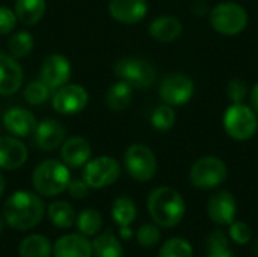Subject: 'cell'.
<instances>
[{"instance_id":"9","label":"cell","mask_w":258,"mask_h":257,"mask_svg":"<svg viewBox=\"0 0 258 257\" xmlns=\"http://www.w3.org/2000/svg\"><path fill=\"white\" fill-rule=\"evenodd\" d=\"M189 177L195 188L203 191L213 189L227 179V165L219 158L206 156L192 165Z\"/></svg>"},{"instance_id":"3","label":"cell","mask_w":258,"mask_h":257,"mask_svg":"<svg viewBox=\"0 0 258 257\" xmlns=\"http://www.w3.org/2000/svg\"><path fill=\"white\" fill-rule=\"evenodd\" d=\"M71 180L70 167L56 159L42 161L32 174L33 189L44 197H56L63 192Z\"/></svg>"},{"instance_id":"27","label":"cell","mask_w":258,"mask_h":257,"mask_svg":"<svg viewBox=\"0 0 258 257\" xmlns=\"http://www.w3.org/2000/svg\"><path fill=\"white\" fill-rule=\"evenodd\" d=\"M48 218L56 227L70 229L76 221V212L67 201H53L48 206Z\"/></svg>"},{"instance_id":"14","label":"cell","mask_w":258,"mask_h":257,"mask_svg":"<svg viewBox=\"0 0 258 257\" xmlns=\"http://www.w3.org/2000/svg\"><path fill=\"white\" fill-rule=\"evenodd\" d=\"M207 214L213 223L221 226H230L237 214L236 198L228 191H218L209 200Z\"/></svg>"},{"instance_id":"30","label":"cell","mask_w":258,"mask_h":257,"mask_svg":"<svg viewBox=\"0 0 258 257\" xmlns=\"http://www.w3.org/2000/svg\"><path fill=\"white\" fill-rule=\"evenodd\" d=\"M50 92L51 89L39 79V80H32L24 86L23 97H24V101L29 103L30 106H39L48 100Z\"/></svg>"},{"instance_id":"11","label":"cell","mask_w":258,"mask_h":257,"mask_svg":"<svg viewBox=\"0 0 258 257\" xmlns=\"http://www.w3.org/2000/svg\"><path fill=\"white\" fill-rule=\"evenodd\" d=\"M160 98L169 106H181L194 95V80L184 73L168 74L159 88Z\"/></svg>"},{"instance_id":"1","label":"cell","mask_w":258,"mask_h":257,"mask_svg":"<svg viewBox=\"0 0 258 257\" xmlns=\"http://www.w3.org/2000/svg\"><path fill=\"white\" fill-rule=\"evenodd\" d=\"M44 201L30 191L14 192L3 204V218L11 229L18 232L30 230L42 220Z\"/></svg>"},{"instance_id":"6","label":"cell","mask_w":258,"mask_h":257,"mask_svg":"<svg viewBox=\"0 0 258 257\" xmlns=\"http://www.w3.org/2000/svg\"><path fill=\"white\" fill-rule=\"evenodd\" d=\"M113 71L119 80L127 82L133 89H147L156 82L154 67L141 58H122L115 64Z\"/></svg>"},{"instance_id":"23","label":"cell","mask_w":258,"mask_h":257,"mask_svg":"<svg viewBox=\"0 0 258 257\" xmlns=\"http://www.w3.org/2000/svg\"><path fill=\"white\" fill-rule=\"evenodd\" d=\"M132 98H133V86L124 80H118L107 89L104 101L109 109L115 112H121L130 106Z\"/></svg>"},{"instance_id":"12","label":"cell","mask_w":258,"mask_h":257,"mask_svg":"<svg viewBox=\"0 0 258 257\" xmlns=\"http://www.w3.org/2000/svg\"><path fill=\"white\" fill-rule=\"evenodd\" d=\"M71 77V64L60 53H51L45 56L41 65L39 79L51 89L56 91L67 85Z\"/></svg>"},{"instance_id":"13","label":"cell","mask_w":258,"mask_h":257,"mask_svg":"<svg viewBox=\"0 0 258 257\" xmlns=\"http://www.w3.org/2000/svg\"><path fill=\"white\" fill-rule=\"evenodd\" d=\"M67 129L63 124L54 118H45L41 123L36 124V129L33 132L35 144L42 151H53L57 147H60L65 141Z\"/></svg>"},{"instance_id":"5","label":"cell","mask_w":258,"mask_h":257,"mask_svg":"<svg viewBox=\"0 0 258 257\" xmlns=\"http://www.w3.org/2000/svg\"><path fill=\"white\" fill-rule=\"evenodd\" d=\"M210 24L216 32L227 36H233L240 33L246 27L248 14L240 5L233 2H224L212 9Z\"/></svg>"},{"instance_id":"29","label":"cell","mask_w":258,"mask_h":257,"mask_svg":"<svg viewBox=\"0 0 258 257\" xmlns=\"http://www.w3.org/2000/svg\"><path fill=\"white\" fill-rule=\"evenodd\" d=\"M103 226V218L98 211L83 209L77 217V229L85 236H94L100 232Z\"/></svg>"},{"instance_id":"35","label":"cell","mask_w":258,"mask_h":257,"mask_svg":"<svg viewBox=\"0 0 258 257\" xmlns=\"http://www.w3.org/2000/svg\"><path fill=\"white\" fill-rule=\"evenodd\" d=\"M230 238L239 244V245H245L251 241L252 238V230L251 227L243 223V221H233L230 224Z\"/></svg>"},{"instance_id":"15","label":"cell","mask_w":258,"mask_h":257,"mask_svg":"<svg viewBox=\"0 0 258 257\" xmlns=\"http://www.w3.org/2000/svg\"><path fill=\"white\" fill-rule=\"evenodd\" d=\"M2 123L5 126V129L17 138H27L30 135H33L35 129H36V118L35 115L24 109V108H9L2 118Z\"/></svg>"},{"instance_id":"28","label":"cell","mask_w":258,"mask_h":257,"mask_svg":"<svg viewBox=\"0 0 258 257\" xmlns=\"http://www.w3.org/2000/svg\"><path fill=\"white\" fill-rule=\"evenodd\" d=\"M33 45H35V39H33L32 33L27 30L15 32L8 39V52L15 59L27 56L33 50Z\"/></svg>"},{"instance_id":"20","label":"cell","mask_w":258,"mask_h":257,"mask_svg":"<svg viewBox=\"0 0 258 257\" xmlns=\"http://www.w3.org/2000/svg\"><path fill=\"white\" fill-rule=\"evenodd\" d=\"M54 257H92V244L85 235H65L56 241L53 248Z\"/></svg>"},{"instance_id":"36","label":"cell","mask_w":258,"mask_h":257,"mask_svg":"<svg viewBox=\"0 0 258 257\" xmlns=\"http://www.w3.org/2000/svg\"><path fill=\"white\" fill-rule=\"evenodd\" d=\"M228 97L233 103H243V100L248 95V85L242 79H233L228 83Z\"/></svg>"},{"instance_id":"31","label":"cell","mask_w":258,"mask_h":257,"mask_svg":"<svg viewBox=\"0 0 258 257\" xmlns=\"http://www.w3.org/2000/svg\"><path fill=\"white\" fill-rule=\"evenodd\" d=\"M175 124V112L169 105L157 106L151 114V126L159 132H166Z\"/></svg>"},{"instance_id":"10","label":"cell","mask_w":258,"mask_h":257,"mask_svg":"<svg viewBox=\"0 0 258 257\" xmlns=\"http://www.w3.org/2000/svg\"><path fill=\"white\" fill-rule=\"evenodd\" d=\"M89 101L88 91L79 83H67L56 89L51 106L60 115H76L82 112Z\"/></svg>"},{"instance_id":"38","label":"cell","mask_w":258,"mask_h":257,"mask_svg":"<svg viewBox=\"0 0 258 257\" xmlns=\"http://www.w3.org/2000/svg\"><path fill=\"white\" fill-rule=\"evenodd\" d=\"M89 186L85 180H79V179H73L70 180L68 186H67V191H68V195L73 197V198H77V200H82L85 197H88L89 194Z\"/></svg>"},{"instance_id":"24","label":"cell","mask_w":258,"mask_h":257,"mask_svg":"<svg viewBox=\"0 0 258 257\" xmlns=\"http://www.w3.org/2000/svg\"><path fill=\"white\" fill-rule=\"evenodd\" d=\"M91 244L95 257H124L122 245L112 230L103 232Z\"/></svg>"},{"instance_id":"39","label":"cell","mask_w":258,"mask_h":257,"mask_svg":"<svg viewBox=\"0 0 258 257\" xmlns=\"http://www.w3.org/2000/svg\"><path fill=\"white\" fill-rule=\"evenodd\" d=\"M207 9H209V6H207V2L206 0H197L194 3V12L197 15H204L207 12Z\"/></svg>"},{"instance_id":"19","label":"cell","mask_w":258,"mask_h":257,"mask_svg":"<svg viewBox=\"0 0 258 257\" xmlns=\"http://www.w3.org/2000/svg\"><path fill=\"white\" fill-rule=\"evenodd\" d=\"M92 155V148L88 139L82 136H71L63 141L60 145V158L62 162L70 168L83 167Z\"/></svg>"},{"instance_id":"17","label":"cell","mask_w":258,"mask_h":257,"mask_svg":"<svg viewBox=\"0 0 258 257\" xmlns=\"http://www.w3.org/2000/svg\"><path fill=\"white\" fill-rule=\"evenodd\" d=\"M27 148L20 138L12 135L0 136V170L14 171L27 161Z\"/></svg>"},{"instance_id":"4","label":"cell","mask_w":258,"mask_h":257,"mask_svg":"<svg viewBox=\"0 0 258 257\" xmlns=\"http://www.w3.org/2000/svg\"><path fill=\"white\" fill-rule=\"evenodd\" d=\"M224 129L236 141L251 139L258 129L255 111L243 103H233L225 111Z\"/></svg>"},{"instance_id":"22","label":"cell","mask_w":258,"mask_h":257,"mask_svg":"<svg viewBox=\"0 0 258 257\" xmlns=\"http://www.w3.org/2000/svg\"><path fill=\"white\" fill-rule=\"evenodd\" d=\"M45 0H15V15L24 26H33L41 21L45 14Z\"/></svg>"},{"instance_id":"37","label":"cell","mask_w":258,"mask_h":257,"mask_svg":"<svg viewBox=\"0 0 258 257\" xmlns=\"http://www.w3.org/2000/svg\"><path fill=\"white\" fill-rule=\"evenodd\" d=\"M18 23L15 11L0 6V35H9Z\"/></svg>"},{"instance_id":"8","label":"cell","mask_w":258,"mask_h":257,"mask_svg":"<svg viewBox=\"0 0 258 257\" xmlns=\"http://www.w3.org/2000/svg\"><path fill=\"white\" fill-rule=\"evenodd\" d=\"M121 174L119 162L112 156H98L85 164L83 180L92 189H101L113 185Z\"/></svg>"},{"instance_id":"44","label":"cell","mask_w":258,"mask_h":257,"mask_svg":"<svg viewBox=\"0 0 258 257\" xmlns=\"http://www.w3.org/2000/svg\"><path fill=\"white\" fill-rule=\"evenodd\" d=\"M254 254L258 257V239L255 241V244H254Z\"/></svg>"},{"instance_id":"40","label":"cell","mask_w":258,"mask_h":257,"mask_svg":"<svg viewBox=\"0 0 258 257\" xmlns=\"http://www.w3.org/2000/svg\"><path fill=\"white\" fill-rule=\"evenodd\" d=\"M251 103H252V109L258 115V83H255V86L251 91Z\"/></svg>"},{"instance_id":"42","label":"cell","mask_w":258,"mask_h":257,"mask_svg":"<svg viewBox=\"0 0 258 257\" xmlns=\"http://www.w3.org/2000/svg\"><path fill=\"white\" fill-rule=\"evenodd\" d=\"M207 257H234L231 250L227 251H221V253H207Z\"/></svg>"},{"instance_id":"16","label":"cell","mask_w":258,"mask_h":257,"mask_svg":"<svg viewBox=\"0 0 258 257\" xmlns=\"http://www.w3.org/2000/svg\"><path fill=\"white\" fill-rule=\"evenodd\" d=\"M24 80V71L9 53H0V95H12L21 86Z\"/></svg>"},{"instance_id":"43","label":"cell","mask_w":258,"mask_h":257,"mask_svg":"<svg viewBox=\"0 0 258 257\" xmlns=\"http://www.w3.org/2000/svg\"><path fill=\"white\" fill-rule=\"evenodd\" d=\"M5 188H6V182H5V177H3L2 173H0V197H2L3 192H5Z\"/></svg>"},{"instance_id":"21","label":"cell","mask_w":258,"mask_h":257,"mask_svg":"<svg viewBox=\"0 0 258 257\" xmlns=\"http://www.w3.org/2000/svg\"><path fill=\"white\" fill-rule=\"evenodd\" d=\"M148 32L151 38L159 42H172L180 38L183 26L181 21L172 15H160L151 21Z\"/></svg>"},{"instance_id":"25","label":"cell","mask_w":258,"mask_h":257,"mask_svg":"<svg viewBox=\"0 0 258 257\" xmlns=\"http://www.w3.org/2000/svg\"><path fill=\"white\" fill-rule=\"evenodd\" d=\"M51 251L50 241L42 235H30L24 238L18 247L20 257H50Z\"/></svg>"},{"instance_id":"33","label":"cell","mask_w":258,"mask_h":257,"mask_svg":"<svg viewBox=\"0 0 258 257\" xmlns=\"http://www.w3.org/2000/svg\"><path fill=\"white\" fill-rule=\"evenodd\" d=\"M136 239H138L139 245H142L145 248L154 247L160 241V230H159L157 224L156 223L154 224H151V223L142 224L136 233Z\"/></svg>"},{"instance_id":"45","label":"cell","mask_w":258,"mask_h":257,"mask_svg":"<svg viewBox=\"0 0 258 257\" xmlns=\"http://www.w3.org/2000/svg\"><path fill=\"white\" fill-rule=\"evenodd\" d=\"M3 232V221H2V218H0V233Z\"/></svg>"},{"instance_id":"34","label":"cell","mask_w":258,"mask_h":257,"mask_svg":"<svg viewBox=\"0 0 258 257\" xmlns=\"http://www.w3.org/2000/svg\"><path fill=\"white\" fill-rule=\"evenodd\" d=\"M206 248H207V253H221V251L231 250L230 241H228L225 232H222V230H215L207 236Z\"/></svg>"},{"instance_id":"32","label":"cell","mask_w":258,"mask_h":257,"mask_svg":"<svg viewBox=\"0 0 258 257\" xmlns=\"http://www.w3.org/2000/svg\"><path fill=\"white\" fill-rule=\"evenodd\" d=\"M159 257H194L192 245L183 238H172L163 244Z\"/></svg>"},{"instance_id":"26","label":"cell","mask_w":258,"mask_h":257,"mask_svg":"<svg viewBox=\"0 0 258 257\" xmlns=\"http://www.w3.org/2000/svg\"><path fill=\"white\" fill-rule=\"evenodd\" d=\"M136 204L128 197H118L112 206V218L119 227H130L136 220Z\"/></svg>"},{"instance_id":"41","label":"cell","mask_w":258,"mask_h":257,"mask_svg":"<svg viewBox=\"0 0 258 257\" xmlns=\"http://www.w3.org/2000/svg\"><path fill=\"white\" fill-rule=\"evenodd\" d=\"M119 235H121V238H124L125 241H128V239H132L133 232L130 230V227H119Z\"/></svg>"},{"instance_id":"7","label":"cell","mask_w":258,"mask_h":257,"mask_svg":"<svg viewBox=\"0 0 258 257\" xmlns=\"http://www.w3.org/2000/svg\"><path fill=\"white\" fill-rule=\"evenodd\" d=\"M124 167L136 182H148L157 171V161L151 148L144 144H132L124 153Z\"/></svg>"},{"instance_id":"2","label":"cell","mask_w":258,"mask_h":257,"mask_svg":"<svg viewBox=\"0 0 258 257\" xmlns=\"http://www.w3.org/2000/svg\"><path fill=\"white\" fill-rule=\"evenodd\" d=\"M148 212L157 226L172 229L183 220L186 203L175 189L160 186L148 195Z\"/></svg>"},{"instance_id":"18","label":"cell","mask_w":258,"mask_h":257,"mask_svg":"<svg viewBox=\"0 0 258 257\" xmlns=\"http://www.w3.org/2000/svg\"><path fill=\"white\" fill-rule=\"evenodd\" d=\"M107 8L112 18L124 24L139 23L148 12L147 0H110Z\"/></svg>"}]
</instances>
